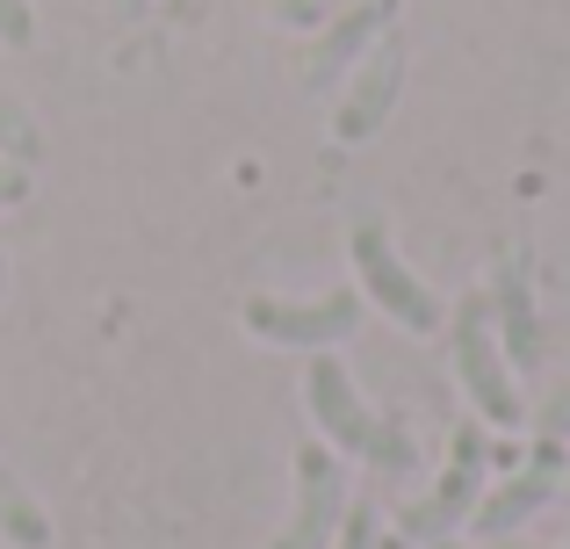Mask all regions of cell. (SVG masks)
<instances>
[{
	"instance_id": "obj_1",
	"label": "cell",
	"mask_w": 570,
	"mask_h": 549,
	"mask_svg": "<svg viewBox=\"0 0 570 549\" xmlns=\"http://www.w3.org/2000/svg\"><path fill=\"white\" fill-rule=\"evenodd\" d=\"M304 398H311V420L325 427V449L362 455V463L390 470V478H404V470L419 463L412 434H404L397 420H383V412H368L362 398H354V376L333 362V354H311V369H304Z\"/></svg>"
},
{
	"instance_id": "obj_2",
	"label": "cell",
	"mask_w": 570,
	"mask_h": 549,
	"mask_svg": "<svg viewBox=\"0 0 570 549\" xmlns=\"http://www.w3.org/2000/svg\"><path fill=\"white\" fill-rule=\"evenodd\" d=\"M448 354H455V376H462V391H470V405H476V420H491V427H520V383H513V369H505V347L491 340V304L484 296H462L455 304V318H448Z\"/></svg>"
},
{
	"instance_id": "obj_3",
	"label": "cell",
	"mask_w": 570,
	"mask_h": 549,
	"mask_svg": "<svg viewBox=\"0 0 570 549\" xmlns=\"http://www.w3.org/2000/svg\"><path fill=\"white\" fill-rule=\"evenodd\" d=\"M484 463H491V441H484V427H455V441H448V470H441V484H433L419 507H404L397 513V536L412 542V549H433V542H448L462 521L476 513V484H484Z\"/></svg>"
},
{
	"instance_id": "obj_4",
	"label": "cell",
	"mask_w": 570,
	"mask_h": 549,
	"mask_svg": "<svg viewBox=\"0 0 570 549\" xmlns=\"http://www.w3.org/2000/svg\"><path fill=\"white\" fill-rule=\"evenodd\" d=\"M347 470H340V449L325 441H304L296 449V513L267 549H333L340 521H347Z\"/></svg>"
},
{
	"instance_id": "obj_5",
	"label": "cell",
	"mask_w": 570,
	"mask_h": 549,
	"mask_svg": "<svg viewBox=\"0 0 570 549\" xmlns=\"http://www.w3.org/2000/svg\"><path fill=\"white\" fill-rule=\"evenodd\" d=\"M354 275H362V290L376 296L404 333H441V296L397 261V246H390V232L376 225V217L354 225Z\"/></svg>"
},
{
	"instance_id": "obj_6",
	"label": "cell",
	"mask_w": 570,
	"mask_h": 549,
	"mask_svg": "<svg viewBox=\"0 0 570 549\" xmlns=\"http://www.w3.org/2000/svg\"><path fill=\"white\" fill-rule=\"evenodd\" d=\"M246 325L261 340H275V347L325 354L333 340H347L354 325H362V296H354V290H333V296H253Z\"/></svg>"
},
{
	"instance_id": "obj_7",
	"label": "cell",
	"mask_w": 570,
	"mask_h": 549,
	"mask_svg": "<svg viewBox=\"0 0 570 549\" xmlns=\"http://www.w3.org/2000/svg\"><path fill=\"white\" fill-rule=\"evenodd\" d=\"M397 95H404V43H397V29L390 37L368 43V58L347 72V95H340V109H333V130H340V145H368L383 130V116L397 109Z\"/></svg>"
},
{
	"instance_id": "obj_8",
	"label": "cell",
	"mask_w": 570,
	"mask_h": 549,
	"mask_svg": "<svg viewBox=\"0 0 570 549\" xmlns=\"http://www.w3.org/2000/svg\"><path fill=\"white\" fill-rule=\"evenodd\" d=\"M557 492H563V441H542V449L528 455V470H513V478H505L491 499H476L470 528H476L484 542H505L520 521H534V513H542Z\"/></svg>"
},
{
	"instance_id": "obj_9",
	"label": "cell",
	"mask_w": 570,
	"mask_h": 549,
	"mask_svg": "<svg viewBox=\"0 0 570 549\" xmlns=\"http://www.w3.org/2000/svg\"><path fill=\"white\" fill-rule=\"evenodd\" d=\"M383 22H397V0H347V8L333 14V29H325V37L311 43V58H304L311 95H325L333 80H347V72L368 58V43L383 37Z\"/></svg>"
},
{
	"instance_id": "obj_10",
	"label": "cell",
	"mask_w": 570,
	"mask_h": 549,
	"mask_svg": "<svg viewBox=\"0 0 570 549\" xmlns=\"http://www.w3.org/2000/svg\"><path fill=\"white\" fill-rule=\"evenodd\" d=\"M491 318L505 325V369H534L542 362V318H534V290H528V261H505L499 275H491Z\"/></svg>"
},
{
	"instance_id": "obj_11",
	"label": "cell",
	"mask_w": 570,
	"mask_h": 549,
	"mask_svg": "<svg viewBox=\"0 0 570 549\" xmlns=\"http://www.w3.org/2000/svg\"><path fill=\"white\" fill-rule=\"evenodd\" d=\"M0 536H8L14 549H43V542H51V521H43V507L8 478V463H0Z\"/></svg>"
},
{
	"instance_id": "obj_12",
	"label": "cell",
	"mask_w": 570,
	"mask_h": 549,
	"mask_svg": "<svg viewBox=\"0 0 570 549\" xmlns=\"http://www.w3.org/2000/svg\"><path fill=\"white\" fill-rule=\"evenodd\" d=\"M0 159H14V167H37L43 159V130L14 95H0Z\"/></svg>"
},
{
	"instance_id": "obj_13",
	"label": "cell",
	"mask_w": 570,
	"mask_h": 549,
	"mask_svg": "<svg viewBox=\"0 0 570 549\" xmlns=\"http://www.w3.org/2000/svg\"><path fill=\"white\" fill-rule=\"evenodd\" d=\"M376 542H383V528H376V507H347V521H340L333 549H376Z\"/></svg>"
},
{
	"instance_id": "obj_14",
	"label": "cell",
	"mask_w": 570,
	"mask_h": 549,
	"mask_svg": "<svg viewBox=\"0 0 570 549\" xmlns=\"http://www.w3.org/2000/svg\"><path fill=\"white\" fill-rule=\"evenodd\" d=\"M534 427H542V441H570V383L549 391V405L534 412Z\"/></svg>"
},
{
	"instance_id": "obj_15",
	"label": "cell",
	"mask_w": 570,
	"mask_h": 549,
	"mask_svg": "<svg viewBox=\"0 0 570 549\" xmlns=\"http://www.w3.org/2000/svg\"><path fill=\"white\" fill-rule=\"evenodd\" d=\"M29 37H37V14H29V0H0V43H14V51H22Z\"/></svg>"
},
{
	"instance_id": "obj_16",
	"label": "cell",
	"mask_w": 570,
	"mask_h": 549,
	"mask_svg": "<svg viewBox=\"0 0 570 549\" xmlns=\"http://www.w3.org/2000/svg\"><path fill=\"white\" fill-rule=\"evenodd\" d=\"M340 8H347V0H289L282 14H289V22H333Z\"/></svg>"
},
{
	"instance_id": "obj_17",
	"label": "cell",
	"mask_w": 570,
	"mask_h": 549,
	"mask_svg": "<svg viewBox=\"0 0 570 549\" xmlns=\"http://www.w3.org/2000/svg\"><path fill=\"white\" fill-rule=\"evenodd\" d=\"M0 203H29V167L0 159Z\"/></svg>"
},
{
	"instance_id": "obj_18",
	"label": "cell",
	"mask_w": 570,
	"mask_h": 549,
	"mask_svg": "<svg viewBox=\"0 0 570 549\" xmlns=\"http://www.w3.org/2000/svg\"><path fill=\"white\" fill-rule=\"evenodd\" d=\"M109 8H116V22H138V14H145V0H109Z\"/></svg>"
},
{
	"instance_id": "obj_19",
	"label": "cell",
	"mask_w": 570,
	"mask_h": 549,
	"mask_svg": "<svg viewBox=\"0 0 570 549\" xmlns=\"http://www.w3.org/2000/svg\"><path fill=\"white\" fill-rule=\"evenodd\" d=\"M376 549H412V542H404V536H383V542H376Z\"/></svg>"
},
{
	"instance_id": "obj_20",
	"label": "cell",
	"mask_w": 570,
	"mask_h": 549,
	"mask_svg": "<svg viewBox=\"0 0 570 549\" xmlns=\"http://www.w3.org/2000/svg\"><path fill=\"white\" fill-rule=\"evenodd\" d=\"M491 549H528V542H513V536H505V542H491Z\"/></svg>"
},
{
	"instance_id": "obj_21",
	"label": "cell",
	"mask_w": 570,
	"mask_h": 549,
	"mask_svg": "<svg viewBox=\"0 0 570 549\" xmlns=\"http://www.w3.org/2000/svg\"><path fill=\"white\" fill-rule=\"evenodd\" d=\"M0 290H8V261H0Z\"/></svg>"
},
{
	"instance_id": "obj_22",
	"label": "cell",
	"mask_w": 570,
	"mask_h": 549,
	"mask_svg": "<svg viewBox=\"0 0 570 549\" xmlns=\"http://www.w3.org/2000/svg\"><path fill=\"white\" fill-rule=\"evenodd\" d=\"M433 549H462V542H433Z\"/></svg>"
}]
</instances>
